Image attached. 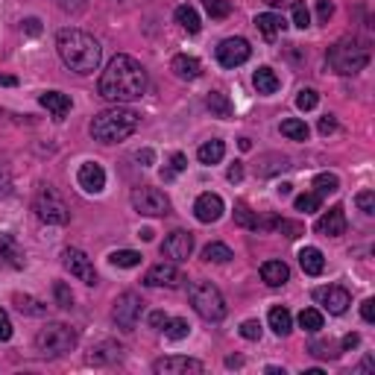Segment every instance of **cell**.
Here are the masks:
<instances>
[{
	"instance_id": "obj_1",
	"label": "cell",
	"mask_w": 375,
	"mask_h": 375,
	"mask_svg": "<svg viewBox=\"0 0 375 375\" xmlns=\"http://www.w3.org/2000/svg\"><path fill=\"white\" fill-rule=\"evenodd\" d=\"M147 91V71L141 62H135L132 56H115L109 62V67L100 77V97L109 103H132L141 100Z\"/></svg>"
},
{
	"instance_id": "obj_2",
	"label": "cell",
	"mask_w": 375,
	"mask_h": 375,
	"mask_svg": "<svg viewBox=\"0 0 375 375\" xmlns=\"http://www.w3.org/2000/svg\"><path fill=\"white\" fill-rule=\"evenodd\" d=\"M56 50H59V59L77 74H94L103 59L100 41L88 35L86 30H62L56 35Z\"/></svg>"
},
{
	"instance_id": "obj_3",
	"label": "cell",
	"mask_w": 375,
	"mask_h": 375,
	"mask_svg": "<svg viewBox=\"0 0 375 375\" xmlns=\"http://www.w3.org/2000/svg\"><path fill=\"white\" fill-rule=\"evenodd\" d=\"M138 123H141V115L138 112H132L127 106H115V109H106V112L94 115L88 132L100 144H118L138 129Z\"/></svg>"
},
{
	"instance_id": "obj_4",
	"label": "cell",
	"mask_w": 375,
	"mask_h": 375,
	"mask_svg": "<svg viewBox=\"0 0 375 375\" xmlns=\"http://www.w3.org/2000/svg\"><path fill=\"white\" fill-rule=\"evenodd\" d=\"M328 65L340 77H355L369 65V50L358 38H340L328 47Z\"/></svg>"
},
{
	"instance_id": "obj_5",
	"label": "cell",
	"mask_w": 375,
	"mask_h": 375,
	"mask_svg": "<svg viewBox=\"0 0 375 375\" xmlns=\"http://www.w3.org/2000/svg\"><path fill=\"white\" fill-rule=\"evenodd\" d=\"M191 305L208 323H220L226 317V299L212 282H193L191 285Z\"/></svg>"
},
{
	"instance_id": "obj_6",
	"label": "cell",
	"mask_w": 375,
	"mask_h": 375,
	"mask_svg": "<svg viewBox=\"0 0 375 375\" xmlns=\"http://www.w3.org/2000/svg\"><path fill=\"white\" fill-rule=\"evenodd\" d=\"M33 212H35V217L41 220V223H47V226H65L67 220H71V212H67L65 200L50 185L38 188L35 200H33Z\"/></svg>"
},
{
	"instance_id": "obj_7",
	"label": "cell",
	"mask_w": 375,
	"mask_h": 375,
	"mask_svg": "<svg viewBox=\"0 0 375 375\" xmlns=\"http://www.w3.org/2000/svg\"><path fill=\"white\" fill-rule=\"evenodd\" d=\"M77 340H79L77 331L71 326H65V323H47L35 335L38 352H45V355H65V352H71L77 346Z\"/></svg>"
},
{
	"instance_id": "obj_8",
	"label": "cell",
	"mask_w": 375,
	"mask_h": 375,
	"mask_svg": "<svg viewBox=\"0 0 375 375\" xmlns=\"http://www.w3.org/2000/svg\"><path fill=\"white\" fill-rule=\"evenodd\" d=\"M132 208L138 214H144V217H164L170 212V200H168V193L164 191L141 185V188L132 191Z\"/></svg>"
},
{
	"instance_id": "obj_9",
	"label": "cell",
	"mask_w": 375,
	"mask_h": 375,
	"mask_svg": "<svg viewBox=\"0 0 375 375\" xmlns=\"http://www.w3.org/2000/svg\"><path fill=\"white\" fill-rule=\"evenodd\" d=\"M144 314V299L132 294V290H127V294H120L115 299V308H112V319L118 323V328L123 331H135L138 326V319H141Z\"/></svg>"
},
{
	"instance_id": "obj_10",
	"label": "cell",
	"mask_w": 375,
	"mask_h": 375,
	"mask_svg": "<svg viewBox=\"0 0 375 375\" xmlns=\"http://www.w3.org/2000/svg\"><path fill=\"white\" fill-rule=\"evenodd\" d=\"M62 267L74 276V279H79L82 285H97V270H94V264L91 258L82 253V249H65L62 253Z\"/></svg>"
},
{
	"instance_id": "obj_11",
	"label": "cell",
	"mask_w": 375,
	"mask_h": 375,
	"mask_svg": "<svg viewBox=\"0 0 375 375\" xmlns=\"http://www.w3.org/2000/svg\"><path fill=\"white\" fill-rule=\"evenodd\" d=\"M249 56H253V47L246 38H223L217 45V62L223 67H241Z\"/></svg>"
},
{
	"instance_id": "obj_12",
	"label": "cell",
	"mask_w": 375,
	"mask_h": 375,
	"mask_svg": "<svg viewBox=\"0 0 375 375\" xmlns=\"http://www.w3.org/2000/svg\"><path fill=\"white\" fill-rule=\"evenodd\" d=\"M314 299L323 305V308L328 311V314H335V317H340V314H346V308L352 305V296H349V290L346 287H340V285H328V287H317L314 290Z\"/></svg>"
},
{
	"instance_id": "obj_13",
	"label": "cell",
	"mask_w": 375,
	"mask_h": 375,
	"mask_svg": "<svg viewBox=\"0 0 375 375\" xmlns=\"http://www.w3.org/2000/svg\"><path fill=\"white\" fill-rule=\"evenodd\" d=\"M182 282H185V276H182V270L176 267V264H156V267H150L147 273H144V285H150V287H170V290H176V287H182Z\"/></svg>"
},
{
	"instance_id": "obj_14",
	"label": "cell",
	"mask_w": 375,
	"mask_h": 375,
	"mask_svg": "<svg viewBox=\"0 0 375 375\" xmlns=\"http://www.w3.org/2000/svg\"><path fill=\"white\" fill-rule=\"evenodd\" d=\"M191 253H193V234L185 232V229L170 232L168 238H164V244H161V255L170 258V261H188Z\"/></svg>"
},
{
	"instance_id": "obj_15",
	"label": "cell",
	"mask_w": 375,
	"mask_h": 375,
	"mask_svg": "<svg viewBox=\"0 0 375 375\" xmlns=\"http://www.w3.org/2000/svg\"><path fill=\"white\" fill-rule=\"evenodd\" d=\"M202 360L197 358H182V355H170V358H161L152 364V372L156 375H188V372H202Z\"/></svg>"
},
{
	"instance_id": "obj_16",
	"label": "cell",
	"mask_w": 375,
	"mask_h": 375,
	"mask_svg": "<svg viewBox=\"0 0 375 375\" xmlns=\"http://www.w3.org/2000/svg\"><path fill=\"white\" fill-rule=\"evenodd\" d=\"M226 205H223V197L220 193H200L197 202H193V214H197L200 223H217L220 217H223Z\"/></svg>"
},
{
	"instance_id": "obj_17",
	"label": "cell",
	"mask_w": 375,
	"mask_h": 375,
	"mask_svg": "<svg viewBox=\"0 0 375 375\" xmlns=\"http://www.w3.org/2000/svg\"><path fill=\"white\" fill-rule=\"evenodd\" d=\"M77 182H79V188L86 191V193H103V188H106V170H103V164H97V161L79 164Z\"/></svg>"
},
{
	"instance_id": "obj_18",
	"label": "cell",
	"mask_w": 375,
	"mask_h": 375,
	"mask_svg": "<svg viewBox=\"0 0 375 375\" xmlns=\"http://www.w3.org/2000/svg\"><path fill=\"white\" fill-rule=\"evenodd\" d=\"M323 238H340V234H346V212H343V205H331L328 212L317 220V226H314Z\"/></svg>"
},
{
	"instance_id": "obj_19",
	"label": "cell",
	"mask_w": 375,
	"mask_h": 375,
	"mask_svg": "<svg viewBox=\"0 0 375 375\" xmlns=\"http://www.w3.org/2000/svg\"><path fill=\"white\" fill-rule=\"evenodd\" d=\"M24 253H21V246L18 241L12 238V234L6 232H0V267H9V270H24Z\"/></svg>"
},
{
	"instance_id": "obj_20",
	"label": "cell",
	"mask_w": 375,
	"mask_h": 375,
	"mask_svg": "<svg viewBox=\"0 0 375 375\" xmlns=\"http://www.w3.org/2000/svg\"><path fill=\"white\" fill-rule=\"evenodd\" d=\"M123 358V346L115 343V340H103V343H97L91 355H88V364H97V367H103V364H118V360Z\"/></svg>"
},
{
	"instance_id": "obj_21",
	"label": "cell",
	"mask_w": 375,
	"mask_h": 375,
	"mask_svg": "<svg viewBox=\"0 0 375 375\" xmlns=\"http://www.w3.org/2000/svg\"><path fill=\"white\" fill-rule=\"evenodd\" d=\"M38 103L45 106L56 120H62L67 112H71V106H74V103H71V97L62 94V91H45V94L38 97Z\"/></svg>"
},
{
	"instance_id": "obj_22",
	"label": "cell",
	"mask_w": 375,
	"mask_h": 375,
	"mask_svg": "<svg viewBox=\"0 0 375 375\" xmlns=\"http://www.w3.org/2000/svg\"><path fill=\"white\" fill-rule=\"evenodd\" d=\"M170 71L179 77V79H185V82H191V79H200V74H202V65H200V59H193V56H173V62H170Z\"/></svg>"
},
{
	"instance_id": "obj_23",
	"label": "cell",
	"mask_w": 375,
	"mask_h": 375,
	"mask_svg": "<svg viewBox=\"0 0 375 375\" xmlns=\"http://www.w3.org/2000/svg\"><path fill=\"white\" fill-rule=\"evenodd\" d=\"M261 279L270 287H282L290 279V267L285 261H267V264H261Z\"/></svg>"
},
{
	"instance_id": "obj_24",
	"label": "cell",
	"mask_w": 375,
	"mask_h": 375,
	"mask_svg": "<svg viewBox=\"0 0 375 375\" xmlns=\"http://www.w3.org/2000/svg\"><path fill=\"white\" fill-rule=\"evenodd\" d=\"M299 267L305 276H319L326 270V258L317 246H305V249H299Z\"/></svg>"
},
{
	"instance_id": "obj_25",
	"label": "cell",
	"mask_w": 375,
	"mask_h": 375,
	"mask_svg": "<svg viewBox=\"0 0 375 375\" xmlns=\"http://www.w3.org/2000/svg\"><path fill=\"white\" fill-rule=\"evenodd\" d=\"M255 26H258V33L267 38V41H273L279 33L287 30L285 18H282V15H273V12H264V15H258V18H255Z\"/></svg>"
},
{
	"instance_id": "obj_26",
	"label": "cell",
	"mask_w": 375,
	"mask_h": 375,
	"mask_svg": "<svg viewBox=\"0 0 375 375\" xmlns=\"http://www.w3.org/2000/svg\"><path fill=\"white\" fill-rule=\"evenodd\" d=\"M267 323L279 337H287L290 328H294V317H290V311L285 308V305H276V308H270V314H267Z\"/></svg>"
},
{
	"instance_id": "obj_27",
	"label": "cell",
	"mask_w": 375,
	"mask_h": 375,
	"mask_svg": "<svg viewBox=\"0 0 375 375\" xmlns=\"http://www.w3.org/2000/svg\"><path fill=\"white\" fill-rule=\"evenodd\" d=\"M253 86L258 88V94H276V91H279V86H282V79L276 77L273 67L264 65V67H258V71L253 74Z\"/></svg>"
},
{
	"instance_id": "obj_28",
	"label": "cell",
	"mask_w": 375,
	"mask_h": 375,
	"mask_svg": "<svg viewBox=\"0 0 375 375\" xmlns=\"http://www.w3.org/2000/svg\"><path fill=\"white\" fill-rule=\"evenodd\" d=\"M223 156H226V144L220 141V138H212V141H205L200 150H197V159H200V164H220L223 161Z\"/></svg>"
},
{
	"instance_id": "obj_29",
	"label": "cell",
	"mask_w": 375,
	"mask_h": 375,
	"mask_svg": "<svg viewBox=\"0 0 375 375\" xmlns=\"http://www.w3.org/2000/svg\"><path fill=\"white\" fill-rule=\"evenodd\" d=\"M176 24L182 26L185 33H191V35H197V33L202 30V24H200V15H197V9H193V6H188V3L176 6Z\"/></svg>"
},
{
	"instance_id": "obj_30",
	"label": "cell",
	"mask_w": 375,
	"mask_h": 375,
	"mask_svg": "<svg viewBox=\"0 0 375 375\" xmlns=\"http://www.w3.org/2000/svg\"><path fill=\"white\" fill-rule=\"evenodd\" d=\"M282 135L285 138H290V141H308V135H311V129H308V123L305 120H299V118H287V120H282Z\"/></svg>"
},
{
	"instance_id": "obj_31",
	"label": "cell",
	"mask_w": 375,
	"mask_h": 375,
	"mask_svg": "<svg viewBox=\"0 0 375 375\" xmlns=\"http://www.w3.org/2000/svg\"><path fill=\"white\" fill-rule=\"evenodd\" d=\"M205 106H208V112L217 115V118H232V103H229V97L223 91H212L205 97Z\"/></svg>"
},
{
	"instance_id": "obj_32",
	"label": "cell",
	"mask_w": 375,
	"mask_h": 375,
	"mask_svg": "<svg viewBox=\"0 0 375 375\" xmlns=\"http://www.w3.org/2000/svg\"><path fill=\"white\" fill-rule=\"evenodd\" d=\"M164 335H168L170 340H185L191 335V323L182 317H168V323H164Z\"/></svg>"
},
{
	"instance_id": "obj_33",
	"label": "cell",
	"mask_w": 375,
	"mask_h": 375,
	"mask_svg": "<svg viewBox=\"0 0 375 375\" xmlns=\"http://www.w3.org/2000/svg\"><path fill=\"white\" fill-rule=\"evenodd\" d=\"M337 191H340L337 173H319V176H314V193H319V197H328V193H337Z\"/></svg>"
},
{
	"instance_id": "obj_34",
	"label": "cell",
	"mask_w": 375,
	"mask_h": 375,
	"mask_svg": "<svg viewBox=\"0 0 375 375\" xmlns=\"http://www.w3.org/2000/svg\"><path fill=\"white\" fill-rule=\"evenodd\" d=\"M15 305H18V311L21 314H26V317H45L47 314V305L41 302V299H35V296H15Z\"/></svg>"
},
{
	"instance_id": "obj_35",
	"label": "cell",
	"mask_w": 375,
	"mask_h": 375,
	"mask_svg": "<svg viewBox=\"0 0 375 375\" xmlns=\"http://www.w3.org/2000/svg\"><path fill=\"white\" fill-rule=\"evenodd\" d=\"M234 223L244 226V229H255V232H258L261 217H258L255 212H249V205H246V202H238V205H234Z\"/></svg>"
},
{
	"instance_id": "obj_36",
	"label": "cell",
	"mask_w": 375,
	"mask_h": 375,
	"mask_svg": "<svg viewBox=\"0 0 375 375\" xmlns=\"http://www.w3.org/2000/svg\"><path fill=\"white\" fill-rule=\"evenodd\" d=\"M109 261H112L115 267L129 270V267H138V264H141V253H135V249H118V253L109 255Z\"/></svg>"
},
{
	"instance_id": "obj_37",
	"label": "cell",
	"mask_w": 375,
	"mask_h": 375,
	"mask_svg": "<svg viewBox=\"0 0 375 375\" xmlns=\"http://www.w3.org/2000/svg\"><path fill=\"white\" fill-rule=\"evenodd\" d=\"M234 255H232V249L226 246V244H208L205 249H202V261H214V264H226V261H232Z\"/></svg>"
},
{
	"instance_id": "obj_38",
	"label": "cell",
	"mask_w": 375,
	"mask_h": 375,
	"mask_svg": "<svg viewBox=\"0 0 375 375\" xmlns=\"http://www.w3.org/2000/svg\"><path fill=\"white\" fill-rule=\"evenodd\" d=\"M323 311H317V308H305L302 314H299V326L305 328V331H311V335H317L319 328H323Z\"/></svg>"
},
{
	"instance_id": "obj_39",
	"label": "cell",
	"mask_w": 375,
	"mask_h": 375,
	"mask_svg": "<svg viewBox=\"0 0 375 375\" xmlns=\"http://www.w3.org/2000/svg\"><path fill=\"white\" fill-rule=\"evenodd\" d=\"M294 205H296V212H305V214H314V212H319V205H323V197L319 193H299V197L294 200Z\"/></svg>"
},
{
	"instance_id": "obj_40",
	"label": "cell",
	"mask_w": 375,
	"mask_h": 375,
	"mask_svg": "<svg viewBox=\"0 0 375 375\" xmlns=\"http://www.w3.org/2000/svg\"><path fill=\"white\" fill-rule=\"evenodd\" d=\"M202 3H205V12L214 21H223V18L232 15V3H229V0H202Z\"/></svg>"
},
{
	"instance_id": "obj_41",
	"label": "cell",
	"mask_w": 375,
	"mask_h": 375,
	"mask_svg": "<svg viewBox=\"0 0 375 375\" xmlns=\"http://www.w3.org/2000/svg\"><path fill=\"white\" fill-rule=\"evenodd\" d=\"M317 103H319V94L314 88H302L299 97H296V109H299V112H311V109H317Z\"/></svg>"
},
{
	"instance_id": "obj_42",
	"label": "cell",
	"mask_w": 375,
	"mask_h": 375,
	"mask_svg": "<svg viewBox=\"0 0 375 375\" xmlns=\"http://www.w3.org/2000/svg\"><path fill=\"white\" fill-rule=\"evenodd\" d=\"M53 296H56V305H59V308H74V294H71V287H67L65 282H56V285H53Z\"/></svg>"
},
{
	"instance_id": "obj_43",
	"label": "cell",
	"mask_w": 375,
	"mask_h": 375,
	"mask_svg": "<svg viewBox=\"0 0 375 375\" xmlns=\"http://www.w3.org/2000/svg\"><path fill=\"white\" fill-rule=\"evenodd\" d=\"M355 205H358L367 217H372V214H375V193H372V191H360L358 197H355Z\"/></svg>"
},
{
	"instance_id": "obj_44",
	"label": "cell",
	"mask_w": 375,
	"mask_h": 375,
	"mask_svg": "<svg viewBox=\"0 0 375 375\" xmlns=\"http://www.w3.org/2000/svg\"><path fill=\"white\" fill-rule=\"evenodd\" d=\"M241 337L244 340H261V323L258 319H246V323H241Z\"/></svg>"
},
{
	"instance_id": "obj_45",
	"label": "cell",
	"mask_w": 375,
	"mask_h": 375,
	"mask_svg": "<svg viewBox=\"0 0 375 375\" xmlns=\"http://www.w3.org/2000/svg\"><path fill=\"white\" fill-rule=\"evenodd\" d=\"M188 168V159L182 156V152H173V159H170V170H164V179H173L176 173H182Z\"/></svg>"
},
{
	"instance_id": "obj_46",
	"label": "cell",
	"mask_w": 375,
	"mask_h": 375,
	"mask_svg": "<svg viewBox=\"0 0 375 375\" xmlns=\"http://www.w3.org/2000/svg\"><path fill=\"white\" fill-rule=\"evenodd\" d=\"M56 6L62 12H71V15H79V12H86L88 0H56Z\"/></svg>"
},
{
	"instance_id": "obj_47",
	"label": "cell",
	"mask_w": 375,
	"mask_h": 375,
	"mask_svg": "<svg viewBox=\"0 0 375 375\" xmlns=\"http://www.w3.org/2000/svg\"><path fill=\"white\" fill-rule=\"evenodd\" d=\"M294 24L299 26V30L311 26V12L305 9V3H296V6H294Z\"/></svg>"
},
{
	"instance_id": "obj_48",
	"label": "cell",
	"mask_w": 375,
	"mask_h": 375,
	"mask_svg": "<svg viewBox=\"0 0 375 375\" xmlns=\"http://www.w3.org/2000/svg\"><path fill=\"white\" fill-rule=\"evenodd\" d=\"M311 355H317V358H337L340 349H335L331 343H311Z\"/></svg>"
},
{
	"instance_id": "obj_49",
	"label": "cell",
	"mask_w": 375,
	"mask_h": 375,
	"mask_svg": "<svg viewBox=\"0 0 375 375\" xmlns=\"http://www.w3.org/2000/svg\"><path fill=\"white\" fill-rule=\"evenodd\" d=\"M331 15H335V3H331V0H317V18L328 24Z\"/></svg>"
},
{
	"instance_id": "obj_50",
	"label": "cell",
	"mask_w": 375,
	"mask_h": 375,
	"mask_svg": "<svg viewBox=\"0 0 375 375\" xmlns=\"http://www.w3.org/2000/svg\"><path fill=\"white\" fill-rule=\"evenodd\" d=\"M6 340H12V319L3 308H0V343H6Z\"/></svg>"
},
{
	"instance_id": "obj_51",
	"label": "cell",
	"mask_w": 375,
	"mask_h": 375,
	"mask_svg": "<svg viewBox=\"0 0 375 375\" xmlns=\"http://www.w3.org/2000/svg\"><path fill=\"white\" fill-rule=\"evenodd\" d=\"M335 129H337V120H335V115L319 118V135H331Z\"/></svg>"
},
{
	"instance_id": "obj_52",
	"label": "cell",
	"mask_w": 375,
	"mask_h": 375,
	"mask_svg": "<svg viewBox=\"0 0 375 375\" xmlns=\"http://www.w3.org/2000/svg\"><path fill=\"white\" fill-rule=\"evenodd\" d=\"M360 317H364L367 323H375V299H364V305H360Z\"/></svg>"
},
{
	"instance_id": "obj_53",
	"label": "cell",
	"mask_w": 375,
	"mask_h": 375,
	"mask_svg": "<svg viewBox=\"0 0 375 375\" xmlns=\"http://www.w3.org/2000/svg\"><path fill=\"white\" fill-rule=\"evenodd\" d=\"M164 323H168V314H164V311H152V314H150V328L161 331V328H164Z\"/></svg>"
},
{
	"instance_id": "obj_54",
	"label": "cell",
	"mask_w": 375,
	"mask_h": 375,
	"mask_svg": "<svg viewBox=\"0 0 375 375\" xmlns=\"http://www.w3.org/2000/svg\"><path fill=\"white\" fill-rule=\"evenodd\" d=\"M21 30H24L26 35H38V33H41V21H38V18H26Z\"/></svg>"
},
{
	"instance_id": "obj_55",
	"label": "cell",
	"mask_w": 375,
	"mask_h": 375,
	"mask_svg": "<svg viewBox=\"0 0 375 375\" xmlns=\"http://www.w3.org/2000/svg\"><path fill=\"white\" fill-rule=\"evenodd\" d=\"M226 179H229V182H241V179H244V164L234 161L232 168H229V173H226Z\"/></svg>"
},
{
	"instance_id": "obj_56",
	"label": "cell",
	"mask_w": 375,
	"mask_h": 375,
	"mask_svg": "<svg viewBox=\"0 0 375 375\" xmlns=\"http://www.w3.org/2000/svg\"><path fill=\"white\" fill-rule=\"evenodd\" d=\"M358 343H360V337H358V335H346V337L340 340V352H349V349H355Z\"/></svg>"
},
{
	"instance_id": "obj_57",
	"label": "cell",
	"mask_w": 375,
	"mask_h": 375,
	"mask_svg": "<svg viewBox=\"0 0 375 375\" xmlns=\"http://www.w3.org/2000/svg\"><path fill=\"white\" fill-rule=\"evenodd\" d=\"M138 161H144V164H152V150H144V152H138Z\"/></svg>"
},
{
	"instance_id": "obj_58",
	"label": "cell",
	"mask_w": 375,
	"mask_h": 375,
	"mask_svg": "<svg viewBox=\"0 0 375 375\" xmlns=\"http://www.w3.org/2000/svg\"><path fill=\"white\" fill-rule=\"evenodd\" d=\"M244 358H226V367H241Z\"/></svg>"
},
{
	"instance_id": "obj_59",
	"label": "cell",
	"mask_w": 375,
	"mask_h": 375,
	"mask_svg": "<svg viewBox=\"0 0 375 375\" xmlns=\"http://www.w3.org/2000/svg\"><path fill=\"white\" fill-rule=\"evenodd\" d=\"M15 82H18L15 77H0V86H15Z\"/></svg>"
},
{
	"instance_id": "obj_60",
	"label": "cell",
	"mask_w": 375,
	"mask_h": 375,
	"mask_svg": "<svg viewBox=\"0 0 375 375\" xmlns=\"http://www.w3.org/2000/svg\"><path fill=\"white\" fill-rule=\"evenodd\" d=\"M287 193H290V185H287V182L279 185V197H287Z\"/></svg>"
},
{
	"instance_id": "obj_61",
	"label": "cell",
	"mask_w": 375,
	"mask_h": 375,
	"mask_svg": "<svg viewBox=\"0 0 375 375\" xmlns=\"http://www.w3.org/2000/svg\"><path fill=\"white\" fill-rule=\"evenodd\" d=\"M241 150H253V141H249V138H241Z\"/></svg>"
},
{
	"instance_id": "obj_62",
	"label": "cell",
	"mask_w": 375,
	"mask_h": 375,
	"mask_svg": "<svg viewBox=\"0 0 375 375\" xmlns=\"http://www.w3.org/2000/svg\"><path fill=\"white\" fill-rule=\"evenodd\" d=\"M264 3H270V6H282V3H287V0H264Z\"/></svg>"
}]
</instances>
